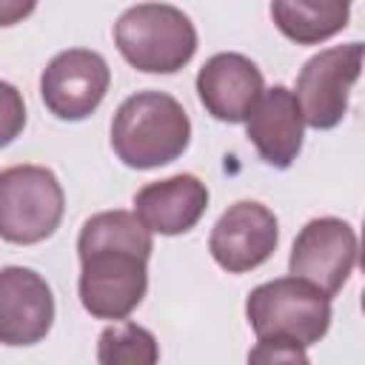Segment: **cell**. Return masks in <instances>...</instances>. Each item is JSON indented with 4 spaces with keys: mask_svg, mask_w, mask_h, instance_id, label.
Returning a JSON list of instances; mask_svg holds the SVG:
<instances>
[{
    "mask_svg": "<svg viewBox=\"0 0 365 365\" xmlns=\"http://www.w3.org/2000/svg\"><path fill=\"white\" fill-rule=\"evenodd\" d=\"M151 231L137 214L114 208L88 217L77 237L80 302L94 319H125L148 291Z\"/></svg>",
    "mask_w": 365,
    "mask_h": 365,
    "instance_id": "obj_1",
    "label": "cell"
},
{
    "mask_svg": "<svg viewBox=\"0 0 365 365\" xmlns=\"http://www.w3.org/2000/svg\"><path fill=\"white\" fill-rule=\"evenodd\" d=\"M191 143V120L182 103L165 91H137L120 103L111 120V148L128 168L148 171L174 163Z\"/></svg>",
    "mask_w": 365,
    "mask_h": 365,
    "instance_id": "obj_2",
    "label": "cell"
},
{
    "mask_svg": "<svg viewBox=\"0 0 365 365\" xmlns=\"http://www.w3.org/2000/svg\"><path fill=\"white\" fill-rule=\"evenodd\" d=\"M114 46L137 71L174 74L197 54V29L177 6L137 3L117 17Z\"/></svg>",
    "mask_w": 365,
    "mask_h": 365,
    "instance_id": "obj_3",
    "label": "cell"
},
{
    "mask_svg": "<svg viewBox=\"0 0 365 365\" xmlns=\"http://www.w3.org/2000/svg\"><path fill=\"white\" fill-rule=\"evenodd\" d=\"M245 317L257 339L308 348L331 328V297L291 274L257 285L245 299Z\"/></svg>",
    "mask_w": 365,
    "mask_h": 365,
    "instance_id": "obj_4",
    "label": "cell"
},
{
    "mask_svg": "<svg viewBox=\"0 0 365 365\" xmlns=\"http://www.w3.org/2000/svg\"><path fill=\"white\" fill-rule=\"evenodd\" d=\"M66 211L60 180L46 165H11L0 171V240L34 245L48 240Z\"/></svg>",
    "mask_w": 365,
    "mask_h": 365,
    "instance_id": "obj_5",
    "label": "cell"
},
{
    "mask_svg": "<svg viewBox=\"0 0 365 365\" xmlns=\"http://www.w3.org/2000/svg\"><path fill=\"white\" fill-rule=\"evenodd\" d=\"M362 68V43L331 46L305 60L297 74V106L305 125L317 131L336 128L348 114V97Z\"/></svg>",
    "mask_w": 365,
    "mask_h": 365,
    "instance_id": "obj_6",
    "label": "cell"
},
{
    "mask_svg": "<svg viewBox=\"0 0 365 365\" xmlns=\"http://www.w3.org/2000/svg\"><path fill=\"white\" fill-rule=\"evenodd\" d=\"M111 86V68L91 48H68L48 60L40 74V97L57 120H86Z\"/></svg>",
    "mask_w": 365,
    "mask_h": 365,
    "instance_id": "obj_7",
    "label": "cell"
},
{
    "mask_svg": "<svg viewBox=\"0 0 365 365\" xmlns=\"http://www.w3.org/2000/svg\"><path fill=\"white\" fill-rule=\"evenodd\" d=\"M356 265V234L339 217H317L305 222L291 245L288 271L317 285L325 297H336Z\"/></svg>",
    "mask_w": 365,
    "mask_h": 365,
    "instance_id": "obj_8",
    "label": "cell"
},
{
    "mask_svg": "<svg viewBox=\"0 0 365 365\" xmlns=\"http://www.w3.org/2000/svg\"><path fill=\"white\" fill-rule=\"evenodd\" d=\"M279 242L277 214L254 200L234 202L214 222L208 237V251L220 268L228 274H245L271 259Z\"/></svg>",
    "mask_w": 365,
    "mask_h": 365,
    "instance_id": "obj_9",
    "label": "cell"
},
{
    "mask_svg": "<svg viewBox=\"0 0 365 365\" xmlns=\"http://www.w3.org/2000/svg\"><path fill=\"white\" fill-rule=\"evenodd\" d=\"M54 322L48 282L23 265L0 268V342L20 348L46 339Z\"/></svg>",
    "mask_w": 365,
    "mask_h": 365,
    "instance_id": "obj_10",
    "label": "cell"
},
{
    "mask_svg": "<svg viewBox=\"0 0 365 365\" xmlns=\"http://www.w3.org/2000/svg\"><path fill=\"white\" fill-rule=\"evenodd\" d=\"M262 88L265 83L257 63L237 51H220L208 57L197 74L200 103L220 123H245Z\"/></svg>",
    "mask_w": 365,
    "mask_h": 365,
    "instance_id": "obj_11",
    "label": "cell"
},
{
    "mask_svg": "<svg viewBox=\"0 0 365 365\" xmlns=\"http://www.w3.org/2000/svg\"><path fill=\"white\" fill-rule=\"evenodd\" d=\"M302 111L297 106V97L285 86L262 88L257 103L251 106L245 117V134L257 154L271 168H291L294 160L302 151Z\"/></svg>",
    "mask_w": 365,
    "mask_h": 365,
    "instance_id": "obj_12",
    "label": "cell"
},
{
    "mask_svg": "<svg viewBox=\"0 0 365 365\" xmlns=\"http://www.w3.org/2000/svg\"><path fill=\"white\" fill-rule=\"evenodd\" d=\"M208 208V185L194 174H174L143 185L134 194V214L140 222L163 237L191 231Z\"/></svg>",
    "mask_w": 365,
    "mask_h": 365,
    "instance_id": "obj_13",
    "label": "cell"
},
{
    "mask_svg": "<svg viewBox=\"0 0 365 365\" xmlns=\"http://www.w3.org/2000/svg\"><path fill=\"white\" fill-rule=\"evenodd\" d=\"M354 0H271V20L297 46H317L339 34Z\"/></svg>",
    "mask_w": 365,
    "mask_h": 365,
    "instance_id": "obj_14",
    "label": "cell"
},
{
    "mask_svg": "<svg viewBox=\"0 0 365 365\" xmlns=\"http://www.w3.org/2000/svg\"><path fill=\"white\" fill-rule=\"evenodd\" d=\"M97 359L103 365H154L160 348L148 328L137 322H114L100 334Z\"/></svg>",
    "mask_w": 365,
    "mask_h": 365,
    "instance_id": "obj_15",
    "label": "cell"
},
{
    "mask_svg": "<svg viewBox=\"0 0 365 365\" xmlns=\"http://www.w3.org/2000/svg\"><path fill=\"white\" fill-rule=\"evenodd\" d=\"M26 128V103L17 86L0 80V148L14 143Z\"/></svg>",
    "mask_w": 365,
    "mask_h": 365,
    "instance_id": "obj_16",
    "label": "cell"
},
{
    "mask_svg": "<svg viewBox=\"0 0 365 365\" xmlns=\"http://www.w3.org/2000/svg\"><path fill=\"white\" fill-rule=\"evenodd\" d=\"M248 359L251 362H308L305 348L271 342V339H257V348L248 354Z\"/></svg>",
    "mask_w": 365,
    "mask_h": 365,
    "instance_id": "obj_17",
    "label": "cell"
},
{
    "mask_svg": "<svg viewBox=\"0 0 365 365\" xmlns=\"http://www.w3.org/2000/svg\"><path fill=\"white\" fill-rule=\"evenodd\" d=\"M37 9V0H0V29L23 23Z\"/></svg>",
    "mask_w": 365,
    "mask_h": 365,
    "instance_id": "obj_18",
    "label": "cell"
}]
</instances>
